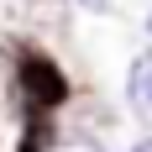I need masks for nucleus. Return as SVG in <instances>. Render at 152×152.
I'll list each match as a JSON object with an SVG mask.
<instances>
[{
    "mask_svg": "<svg viewBox=\"0 0 152 152\" xmlns=\"http://www.w3.org/2000/svg\"><path fill=\"white\" fill-rule=\"evenodd\" d=\"M21 84H26V94H31L42 110H53V105L68 100V79L58 74L53 58H21Z\"/></svg>",
    "mask_w": 152,
    "mask_h": 152,
    "instance_id": "obj_1",
    "label": "nucleus"
},
{
    "mask_svg": "<svg viewBox=\"0 0 152 152\" xmlns=\"http://www.w3.org/2000/svg\"><path fill=\"white\" fill-rule=\"evenodd\" d=\"M126 105L142 126H152V47H142L131 58V74H126Z\"/></svg>",
    "mask_w": 152,
    "mask_h": 152,
    "instance_id": "obj_2",
    "label": "nucleus"
},
{
    "mask_svg": "<svg viewBox=\"0 0 152 152\" xmlns=\"http://www.w3.org/2000/svg\"><path fill=\"white\" fill-rule=\"evenodd\" d=\"M68 152H100V142H94V137H79V142H68Z\"/></svg>",
    "mask_w": 152,
    "mask_h": 152,
    "instance_id": "obj_3",
    "label": "nucleus"
},
{
    "mask_svg": "<svg viewBox=\"0 0 152 152\" xmlns=\"http://www.w3.org/2000/svg\"><path fill=\"white\" fill-rule=\"evenodd\" d=\"M74 5H84V11H110V0H74Z\"/></svg>",
    "mask_w": 152,
    "mask_h": 152,
    "instance_id": "obj_4",
    "label": "nucleus"
},
{
    "mask_svg": "<svg viewBox=\"0 0 152 152\" xmlns=\"http://www.w3.org/2000/svg\"><path fill=\"white\" fill-rule=\"evenodd\" d=\"M131 152H152V137H142V142H137V147H131Z\"/></svg>",
    "mask_w": 152,
    "mask_h": 152,
    "instance_id": "obj_5",
    "label": "nucleus"
},
{
    "mask_svg": "<svg viewBox=\"0 0 152 152\" xmlns=\"http://www.w3.org/2000/svg\"><path fill=\"white\" fill-rule=\"evenodd\" d=\"M21 152H37V147H31V142H26V147H21Z\"/></svg>",
    "mask_w": 152,
    "mask_h": 152,
    "instance_id": "obj_6",
    "label": "nucleus"
},
{
    "mask_svg": "<svg viewBox=\"0 0 152 152\" xmlns=\"http://www.w3.org/2000/svg\"><path fill=\"white\" fill-rule=\"evenodd\" d=\"M147 31H152V11H147Z\"/></svg>",
    "mask_w": 152,
    "mask_h": 152,
    "instance_id": "obj_7",
    "label": "nucleus"
}]
</instances>
